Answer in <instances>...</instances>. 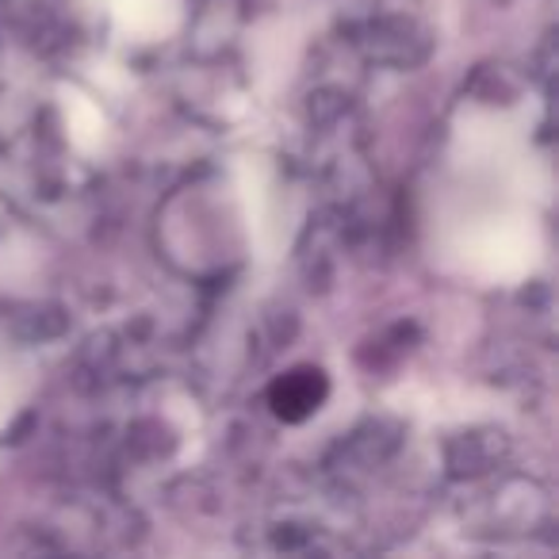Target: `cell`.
I'll return each instance as SVG.
<instances>
[{"mask_svg":"<svg viewBox=\"0 0 559 559\" xmlns=\"http://www.w3.org/2000/svg\"><path fill=\"white\" fill-rule=\"evenodd\" d=\"M330 395V383H326V372L322 368H292V372H284L276 383L269 388V406L276 418L284 421H304L311 418L314 411H319L322 403H326Z\"/></svg>","mask_w":559,"mask_h":559,"instance_id":"1","label":"cell"}]
</instances>
